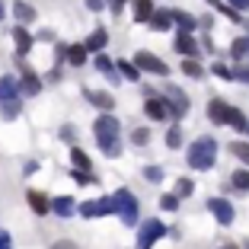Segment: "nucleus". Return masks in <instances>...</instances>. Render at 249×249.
<instances>
[{"label":"nucleus","mask_w":249,"mask_h":249,"mask_svg":"<svg viewBox=\"0 0 249 249\" xmlns=\"http://www.w3.org/2000/svg\"><path fill=\"white\" fill-rule=\"evenodd\" d=\"M118 131H122V124L112 112H103V115L93 122V134H96V144L103 150L106 157H118L122 154V144H118Z\"/></svg>","instance_id":"f257e3e1"},{"label":"nucleus","mask_w":249,"mask_h":249,"mask_svg":"<svg viewBox=\"0 0 249 249\" xmlns=\"http://www.w3.org/2000/svg\"><path fill=\"white\" fill-rule=\"evenodd\" d=\"M185 160H189V169H211L214 163H217V141H214L211 134H201V138L189 147Z\"/></svg>","instance_id":"f03ea898"},{"label":"nucleus","mask_w":249,"mask_h":249,"mask_svg":"<svg viewBox=\"0 0 249 249\" xmlns=\"http://www.w3.org/2000/svg\"><path fill=\"white\" fill-rule=\"evenodd\" d=\"M112 208H115V214L131 227V224H138V214H141V208H138V198L131 195L128 189H118L115 195H112Z\"/></svg>","instance_id":"7ed1b4c3"},{"label":"nucleus","mask_w":249,"mask_h":249,"mask_svg":"<svg viewBox=\"0 0 249 249\" xmlns=\"http://www.w3.org/2000/svg\"><path fill=\"white\" fill-rule=\"evenodd\" d=\"M166 236V224L163 220H141V230H138V249H154V243Z\"/></svg>","instance_id":"20e7f679"},{"label":"nucleus","mask_w":249,"mask_h":249,"mask_svg":"<svg viewBox=\"0 0 249 249\" xmlns=\"http://www.w3.org/2000/svg\"><path fill=\"white\" fill-rule=\"evenodd\" d=\"M160 99L166 103V109H169V118H182L185 112H189V96H185L179 87H173V83H169V87L163 89V96H160Z\"/></svg>","instance_id":"39448f33"},{"label":"nucleus","mask_w":249,"mask_h":249,"mask_svg":"<svg viewBox=\"0 0 249 249\" xmlns=\"http://www.w3.org/2000/svg\"><path fill=\"white\" fill-rule=\"evenodd\" d=\"M134 67H138V71L154 73V77H166V73H169L166 61H160L157 54H150V52H138V54H134Z\"/></svg>","instance_id":"423d86ee"},{"label":"nucleus","mask_w":249,"mask_h":249,"mask_svg":"<svg viewBox=\"0 0 249 249\" xmlns=\"http://www.w3.org/2000/svg\"><path fill=\"white\" fill-rule=\"evenodd\" d=\"M208 211H211L214 217H217V224H220V227H230V224L236 220V211H233V205H230L227 198H220V195L208 201Z\"/></svg>","instance_id":"0eeeda50"},{"label":"nucleus","mask_w":249,"mask_h":249,"mask_svg":"<svg viewBox=\"0 0 249 249\" xmlns=\"http://www.w3.org/2000/svg\"><path fill=\"white\" fill-rule=\"evenodd\" d=\"M77 211L89 220V217H106V214H115V208H112V195H106V198H96V201H83Z\"/></svg>","instance_id":"6e6552de"},{"label":"nucleus","mask_w":249,"mask_h":249,"mask_svg":"<svg viewBox=\"0 0 249 249\" xmlns=\"http://www.w3.org/2000/svg\"><path fill=\"white\" fill-rule=\"evenodd\" d=\"M22 67V77H19V93L22 96H38L42 93V80H38V73L32 71L29 64H19Z\"/></svg>","instance_id":"1a4fd4ad"},{"label":"nucleus","mask_w":249,"mask_h":249,"mask_svg":"<svg viewBox=\"0 0 249 249\" xmlns=\"http://www.w3.org/2000/svg\"><path fill=\"white\" fill-rule=\"evenodd\" d=\"M83 99H87L89 106H96V109H103V112H112L115 109V96L112 93H103V89H83Z\"/></svg>","instance_id":"9d476101"},{"label":"nucleus","mask_w":249,"mask_h":249,"mask_svg":"<svg viewBox=\"0 0 249 249\" xmlns=\"http://www.w3.org/2000/svg\"><path fill=\"white\" fill-rule=\"evenodd\" d=\"M144 115L150 118V122H166V118H169V109H166V103H163L160 96H147Z\"/></svg>","instance_id":"9b49d317"},{"label":"nucleus","mask_w":249,"mask_h":249,"mask_svg":"<svg viewBox=\"0 0 249 249\" xmlns=\"http://www.w3.org/2000/svg\"><path fill=\"white\" fill-rule=\"evenodd\" d=\"M26 201H29V208L38 214V217H45V214H52V198L45 195V192H38V189H29V192H26Z\"/></svg>","instance_id":"f8f14e48"},{"label":"nucleus","mask_w":249,"mask_h":249,"mask_svg":"<svg viewBox=\"0 0 249 249\" xmlns=\"http://www.w3.org/2000/svg\"><path fill=\"white\" fill-rule=\"evenodd\" d=\"M173 48H176L179 54H185V58H198V42L192 38V32H179L176 36V42H173Z\"/></svg>","instance_id":"ddd939ff"},{"label":"nucleus","mask_w":249,"mask_h":249,"mask_svg":"<svg viewBox=\"0 0 249 249\" xmlns=\"http://www.w3.org/2000/svg\"><path fill=\"white\" fill-rule=\"evenodd\" d=\"M147 26H150L154 32L173 29V13H169V10H154V13H150V19H147Z\"/></svg>","instance_id":"4468645a"},{"label":"nucleus","mask_w":249,"mask_h":249,"mask_svg":"<svg viewBox=\"0 0 249 249\" xmlns=\"http://www.w3.org/2000/svg\"><path fill=\"white\" fill-rule=\"evenodd\" d=\"M13 42H16V54H29V48L36 45V38L26 32V26H13Z\"/></svg>","instance_id":"2eb2a0df"},{"label":"nucleus","mask_w":249,"mask_h":249,"mask_svg":"<svg viewBox=\"0 0 249 249\" xmlns=\"http://www.w3.org/2000/svg\"><path fill=\"white\" fill-rule=\"evenodd\" d=\"M13 16L19 19V26H29V22L38 19L36 7H32V3H26V0H16V3H13Z\"/></svg>","instance_id":"dca6fc26"},{"label":"nucleus","mask_w":249,"mask_h":249,"mask_svg":"<svg viewBox=\"0 0 249 249\" xmlns=\"http://www.w3.org/2000/svg\"><path fill=\"white\" fill-rule=\"evenodd\" d=\"M77 211V205H73V198L71 195H58V198H52V214H58V217H71V214Z\"/></svg>","instance_id":"f3484780"},{"label":"nucleus","mask_w":249,"mask_h":249,"mask_svg":"<svg viewBox=\"0 0 249 249\" xmlns=\"http://www.w3.org/2000/svg\"><path fill=\"white\" fill-rule=\"evenodd\" d=\"M227 109H230V103L211 99V103H208V118H211L214 124H227Z\"/></svg>","instance_id":"a211bd4d"},{"label":"nucleus","mask_w":249,"mask_h":249,"mask_svg":"<svg viewBox=\"0 0 249 249\" xmlns=\"http://www.w3.org/2000/svg\"><path fill=\"white\" fill-rule=\"evenodd\" d=\"M106 45H109V32H106L103 26H99V29L89 32V38L83 42V48H87V52H103Z\"/></svg>","instance_id":"6ab92c4d"},{"label":"nucleus","mask_w":249,"mask_h":249,"mask_svg":"<svg viewBox=\"0 0 249 249\" xmlns=\"http://www.w3.org/2000/svg\"><path fill=\"white\" fill-rule=\"evenodd\" d=\"M16 96H22L19 93V80L10 77V73H3V77H0V103H3V99H16Z\"/></svg>","instance_id":"aec40b11"},{"label":"nucleus","mask_w":249,"mask_h":249,"mask_svg":"<svg viewBox=\"0 0 249 249\" xmlns=\"http://www.w3.org/2000/svg\"><path fill=\"white\" fill-rule=\"evenodd\" d=\"M131 13H134V22H147L150 13H154V0H131Z\"/></svg>","instance_id":"412c9836"},{"label":"nucleus","mask_w":249,"mask_h":249,"mask_svg":"<svg viewBox=\"0 0 249 249\" xmlns=\"http://www.w3.org/2000/svg\"><path fill=\"white\" fill-rule=\"evenodd\" d=\"M87 48H83V45H71V48H64V58H67V64L71 67H83L87 64Z\"/></svg>","instance_id":"4be33fe9"},{"label":"nucleus","mask_w":249,"mask_h":249,"mask_svg":"<svg viewBox=\"0 0 249 249\" xmlns=\"http://www.w3.org/2000/svg\"><path fill=\"white\" fill-rule=\"evenodd\" d=\"M19 112H22V99H19V96H16V99H3V103H0V118H7V122H13Z\"/></svg>","instance_id":"5701e85b"},{"label":"nucleus","mask_w":249,"mask_h":249,"mask_svg":"<svg viewBox=\"0 0 249 249\" xmlns=\"http://www.w3.org/2000/svg\"><path fill=\"white\" fill-rule=\"evenodd\" d=\"M93 67H96L99 73H106L109 80H115V83H118V71H115V64H112V61L106 58V54H99V52H96V61H93Z\"/></svg>","instance_id":"b1692460"},{"label":"nucleus","mask_w":249,"mask_h":249,"mask_svg":"<svg viewBox=\"0 0 249 249\" xmlns=\"http://www.w3.org/2000/svg\"><path fill=\"white\" fill-rule=\"evenodd\" d=\"M230 54H233V61H249V36L233 38V45H230Z\"/></svg>","instance_id":"393cba45"},{"label":"nucleus","mask_w":249,"mask_h":249,"mask_svg":"<svg viewBox=\"0 0 249 249\" xmlns=\"http://www.w3.org/2000/svg\"><path fill=\"white\" fill-rule=\"evenodd\" d=\"M227 124L233 128V131H246V115H243V109L230 106V109H227Z\"/></svg>","instance_id":"a878e982"},{"label":"nucleus","mask_w":249,"mask_h":249,"mask_svg":"<svg viewBox=\"0 0 249 249\" xmlns=\"http://www.w3.org/2000/svg\"><path fill=\"white\" fill-rule=\"evenodd\" d=\"M115 67H118V73H122V77H124V80H141V71H138V67H134V61H115Z\"/></svg>","instance_id":"bb28decb"},{"label":"nucleus","mask_w":249,"mask_h":249,"mask_svg":"<svg viewBox=\"0 0 249 249\" xmlns=\"http://www.w3.org/2000/svg\"><path fill=\"white\" fill-rule=\"evenodd\" d=\"M182 73H185V77H192V80H201V77H205V67L198 64L195 58H185L182 61Z\"/></svg>","instance_id":"cd10ccee"},{"label":"nucleus","mask_w":249,"mask_h":249,"mask_svg":"<svg viewBox=\"0 0 249 249\" xmlns=\"http://www.w3.org/2000/svg\"><path fill=\"white\" fill-rule=\"evenodd\" d=\"M71 163H73V169H93V160L83 154L80 147H71Z\"/></svg>","instance_id":"c85d7f7f"},{"label":"nucleus","mask_w":249,"mask_h":249,"mask_svg":"<svg viewBox=\"0 0 249 249\" xmlns=\"http://www.w3.org/2000/svg\"><path fill=\"white\" fill-rule=\"evenodd\" d=\"M169 13H173V22H179V26H182L185 32H192L198 26V19L195 16H189V13H182V10H169Z\"/></svg>","instance_id":"c756f323"},{"label":"nucleus","mask_w":249,"mask_h":249,"mask_svg":"<svg viewBox=\"0 0 249 249\" xmlns=\"http://www.w3.org/2000/svg\"><path fill=\"white\" fill-rule=\"evenodd\" d=\"M208 3H211V7H214V10H220V13L227 16V19H230V22H243V16H240V13H236V10H233V7H230V3H224V0H208Z\"/></svg>","instance_id":"7c9ffc66"},{"label":"nucleus","mask_w":249,"mask_h":249,"mask_svg":"<svg viewBox=\"0 0 249 249\" xmlns=\"http://www.w3.org/2000/svg\"><path fill=\"white\" fill-rule=\"evenodd\" d=\"M71 179H73L77 185H96V182H99V179H96L89 169H71Z\"/></svg>","instance_id":"2f4dec72"},{"label":"nucleus","mask_w":249,"mask_h":249,"mask_svg":"<svg viewBox=\"0 0 249 249\" xmlns=\"http://www.w3.org/2000/svg\"><path fill=\"white\" fill-rule=\"evenodd\" d=\"M166 147L169 150H179V147H182V128H179V124H173L166 131Z\"/></svg>","instance_id":"473e14b6"},{"label":"nucleus","mask_w":249,"mask_h":249,"mask_svg":"<svg viewBox=\"0 0 249 249\" xmlns=\"http://www.w3.org/2000/svg\"><path fill=\"white\" fill-rule=\"evenodd\" d=\"M192 192H195V182H192V179H179V182H176V192H173V195H176V198H189Z\"/></svg>","instance_id":"72a5a7b5"},{"label":"nucleus","mask_w":249,"mask_h":249,"mask_svg":"<svg viewBox=\"0 0 249 249\" xmlns=\"http://www.w3.org/2000/svg\"><path fill=\"white\" fill-rule=\"evenodd\" d=\"M233 189L249 192V169H236L233 173Z\"/></svg>","instance_id":"f704fd0d"},{"label":"nucleus","mask_w":249,"mask_h":249,"mask_svg":"<svg viewBox=\"0 0 249 249\" xmlns=\"http://www.w3.org/2000/svg\"><path fill=\"white\" fill-rule=\"evenodd\" d=\"M233 80L249 83V61H236V67H233Z\"/></svg>","instance_id":"c9c22d12"},{"label":"nucleus","mask_w":249,"mask_h":249,"mask_svg":"<svg viewBox=\"0 0 249 249\" xmlns=\"http://www.w3.org/2000/svg\"><path fill=\"white\" fill-rule=\"evenodd\" d=\"M211 73H214V77H220V80H233V71H230L227 64H220V61H214V64H211Z\"/></svg>","instance_id":"e433bc0d"},{"label":"nucleus","mask_w":249,"mask_h":249,"mask_svg":"<svg viewBox=\"0 0 249 249\" xmlns=\"http://www.w3.org/2000/svg\"><path fill=\"white\" fill-rule=\"evenodd\" d=\"M147 141H150V131H147V128H134L131 131V144L134 147H144Z\"/></svg>","instance_id":"4c0bfd02"},{"label":"nucleus","mask_w":249,"mask_h":249,"mask_svg":"<svg viewBox=\"0 0 249 249\" xmlns=\"http://www.w3.org/2000/svg\"><path fill=\"white\" fill-rule=\"evenodd\" d=\"M160 208H163V211H176V208H179V198L169 192V195H163V198H160Z\"/></svg>","instance_id":"58836bf2"},{"label":"nucleus","mask_w":249,"mask_h":249,"mask_svg":"<svg viewBox=\"0 0 249 249\" xmlns=\"http://www.w3.org/2000/svg\"><path fill=\"white\" fill-rule=\"evenodd\" d=\"M144 179H147V182H160V179H163V169L160 166H144Z\"/></svg>","instance_id":"ea45409f"},{"label":"nucleus","mask_w":249,"mask_h":249,"mask_svg":"<svg viewBox=\"0 0 249 249\" xmlns=\"http://www.w3.org/2000/svg\"><path fill=\"white\" fill-rule=\"evenodd\" d=\"M233 154H236V157H240V160H243V163L249 166V144H243V141H236V144H233Z\"/></svg>","instance_id":"a19ab883"},{"label":"nucleus","mask_w":249,"mask_h":249,"mask_svg":"<svg viewBox=\"0 0 249 249\" xmlns=\"http://www.w3.org/2000/svg\"><path fill=\"white\" fill-rule=\"evenodd\" d=\"M230 7H233L236 13H246V10H249V0H230Z\"/></svg>","instance_id":"79ce46f5"},{"label":"nucleus","mask_w":249,"mask_h":249,"mask_svg":"<svg viewBox=\"0 0 249 249\" xmlns=\"http://www.w3.org/2000/svg\"><path fill=\"white\" fill-rule=\"evenodd\" d=\"M0 249H13V240H10L7 230H0Z\"/></svg>","instance_id":"37998d69"},{"label":"nucleus","mask_w":249,"mask_h":249,"mask_svg":"<svg viewBox=\"0 0 249 249\" xmlns=\"http://www.w3.org/2000/svg\"><path fill=\"white\" fill-rule=\"evenodd\" d=\"M83 3H87V7L93 10V13H99V10L106 7V0H83Z\"/></svg>","instance_id":"c03bdc74"},{"label":"nucleus","mask_w":249,"mask_h":249,"mask_svg":"<svg viewBox=\"0 0 249 249\" xmlns=\"http://www.w3.org/2000/svg\"><path fill=\"white\" fill-rule=\"evenodd\" d=\"M124 3H128V0H109V7H112V13H122V10H124Z\"/></svg>","instance_id":"a18cd8bd"},{"label":"nucleus","mask_w":249,"mask_h":249,"mask_svg":"<svg viewBox=\"0 0 249 249\" xmlns=\"http://www.w3.org/2000/svg\"><path fill=\"white\" fill-rule=\"evenodd\" d=\"M52 249H77V246H73V243L71 240H58V243H54V246Z\"/></svg>","instance_id":"49530a36"},{"label":"nucleus","mask_w":249,"mask_h":249,"mask_svg":"<svg viewBox=\"0 0 249 249\" xmlns=\"http://www.w3.org/2000/svg\"><path fill=\"white\" fill-rule=\"evenodd\" d=\"M61 138H64V141H73V128H71V124H67V128H61Z\"/></svg>","instance_id":"de8ad7c7"},{"label":"nucleus","mask_w":249,"mask_h":249,"mask_svg":"<svg viewBox=\"0 0 249 249\" xmlns=\"http://www.w3.org/2000/svg\"><path fill=\"white\" fill-rule=\"evenodd\" d=\"M36 169H38V163H36V160H29V163H26V176H32Z\"/></svg>","instance_id":"09e8293b"},{"label":"nucleus","mask_w":249,"mask_h":249,"mask_svg":"<svg viewBox=\"0 0 249 249\" xmlns=\"http://www.w3.org/2000/svg\"><path fill=\"white\" fill-rule=\"evenodd\" d=\"M3 13H7V7H3V0H0V19H3Z\"/></svg>","instance_id":"8fccbe9b"},{"label":"nucleus","mask_w":249,"mask_h":249,"mask_svg":"<svg viewBox=\"0 0 249 249\" xmlns=\"http://www.w3.org/2000/svg\"><path fill=\"white\" fill-rule=\"evenodd\" d=\"M217 249H240V246H233V243H227V246H217Z\"/></svg>","instance_id":"3c124183"},{"label":"nucleus","mask_w":249,"mask_h":249,"mask_svg":"<svg viewBox=\"0 0 249 249\" xmlns=\"http://www.w3.org/2000/svg\"><path fill=\"white\" fill-rule=\"evenodd\" d=\"M246 131H249V122H246Z\"/></svg>","instance_id":"603ef678"}]
</instances>
